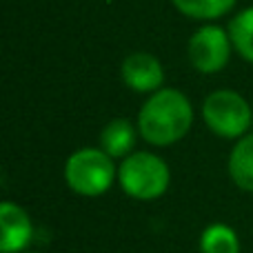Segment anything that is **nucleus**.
Returning a JSON list of instances; mask_svg holds the SVG:
<instances>
[{
    "label": "nucleus",
    "mask_w": 253,
    "mask_h": 253,
    "mask_svg": "<svg viewBox=\"0 0 253 253\" xmlns=\"http://www.w3.org/2000/svg\"><path fill=\"white\" fill-rule=\"evenodd\" d=\"M34 240V222L20 205H0V253H22Z\"/></svg>",
    "instance_id": "obj_7"
},
{
    "label": "nucleus",
    "mask_w": 253,
    "mask_h": 253,
    "mask_svg": "<svg viewBox=\"0 0 253 253\" xmlns=\"http://www.w3.org/2000/svg\"><path fill=\"white\" fill-rule=\"evenodd\" d=\"M140 138L151 147H171L187 138L193 126V105L180 89L162 87L147 96L138 111Z\"/></svg>",
    "instance_id": "obj_1"
},
{
    "label": "nucleus",
    "mask_w": 253,
    "mask_h": 253,
    "mask_svg": "<svg viewBox=\"0 0 253 253\" xmlns=\"http://www.w3.org/2000/svg\"><path fill=\"white\" fill-rule=\"evenodd\" d=\"M202 120L218 138L240 140L253 129V109L236 89H215L202 102Z\"/></svg>",
    "instance_id": "obj_4"
},
{
    "label": "nucleus",
    "mask_w": 253,
    "mask_h": 253,
    "mask_svg": "<svg viewBox=\"0 0 253 253\" xmlns=\"http://www.w3.org/2000/svg\"><path fill=\"white\" fill-rule=\"evenodd\" d=\"M173 9L196 22H215L236 9L238 0H171Z\"/></svg>",
    "instance_id": "obj_10"
},
{
    "label": "nucleus",
    "mask_w": 253,
    "mask_h": 253,
    "mask_svg": "<svg viewBox=\"0 0 253 253\" xmlns=\"http://www.w3.org/2000/svg\"><path fill=\"white\" fill-rule=\"evenodd\" d=\"M67 187L83 198L105 196L118 182V165L100 147H80L62 167Z\"/></svg>",
    "instance_id": "obj_2"
},
{
    "label": "nucleus",
    "mask_w": 253,
    "mask_h": 253,
    "mask_svg": "<svg viewBox=\"0 0 253 253\" xmlns=\"http://www.w3.org/2000/svg\"><path fill=\"white\" fill-rule=\"evenodd\" d=\"M233 53L229 29L215 25V22H202L191 34L187 42L189 65L205 76L220 74L229 65Z\"/></svg>",
    "instance_id": "obj_5"
},
{
    "label": "nucleus",
    "mask_w": 253,
    "mask_h": 253,
    "mask_svg": "<svg viewBox=\"0 0 253 253\" xmlns=\"http://www.w3.org/2000/svg\"><path fill=\"white\" fill-rule=\"evenodd\" d=\"M138 138H140L138 125H133L126 118H114L102 126L98 147L105 149L114 160H123V158L135 151Z\"/></svg>",
    "instance_id": "obj_8"
},
{
    "label": "nucleus",
    "mask_w": 253,
    "mask_h": 253,
    "mask_svg": "<svg viewBox=\"0 0 253 253\" xmlns=\"http://www.w3.org/2000/svg\"><path fill=\"white\" fill-rule=\"evenodd\" d=\"M120 78L133 93L151 96L165 87V67L149 51H131L120 65Z\"/></svg>",
    "instance_id": "obj_6"
},
{
    "label": "nucleus",
    "mask_w": 253,
    "mask_h": 253,
    "mask_svg": "<svg viewBox=\"0 0 253 253\" xmlns=\"http://www.w3.org/2000/svg\"><path fill=\"white\" fill-rule=\"evenodd\" d=\"M229 178L240 191L253 193V133L236 140L229 153Z\"/></svg>",
    "instance_id": "obj_9"
},
{
    "label": "nucleus",
    "mask_w": 253,
    "mask_h": 253,
    "mask_svg": "<svg viewBox=\"0 0 253 253\" xmlns=\"http://www.w3.org/2000/svg\"><path fill=\"white\" fill-rule=\"evenodd\" d=\"M200 253H240V236L231 224L224 222H211L209 227H205V231L200 233Z\"/></svg>",
    "instance_id": "obj_11"
},
{
    "label": "nucleus",
    "mask_w": 253,
    "mask_h": 253,
    "mask_svg": "<svg viewBox=\"0 0 253 253\" xmlns=\"http://www.w3.org/2000/svg\"><path fill=\"white\" fill-rule=\"evenodd\" d=\"M227 29L229 36H231L233 51L245 62L253 65V4L233 13Z\"/></svg>",
    "instance_id": "obj_12"
},
{
    "label": "nucleus",
    "mask_w": 253,
    "mask_h": 253,
    "mask_svg": "<svg viewBox=\"0 0 253 253\" xmlns=\"http://www.w3.org/2000/svg\"><path fill=\"white\" fill-rule=\"evenodd\" d=\"M118 184L129 198L140 202L158 200L171 184V169L153 151H133L118 165Z\"/></svg>",
    "instance_id": "obj_3"
},
{
    "label": "nucleus",
    "mask_w": 253,
    "mask_h": 253,
    "mask_svg": "<svg viewBox=\"0 0 253 253\" xmlns=\"http://www.w3.org/2000/svg\"><path fill=\"white\" fill-rule=\"evenodd\" d=\"M22 253H42V251H22Z\"/></svg>",
    "instance_id": "obj_13"
}]
</instances>
